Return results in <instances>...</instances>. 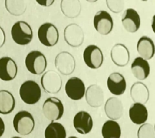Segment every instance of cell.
<instances>
[{
	"instance_id": "6da1fadb",
	"label": "cell",
	"mask_w": 155,
	"mask_h": 138,
	"mask_svg": "<svg viewBox=\"0 0 155 138\" xmlns=\"http://www.w3.org/2000/svg\"><path fill=\"white\" fill-rule=\"evenodd\" d=\"M12 40L19 45H27L33 39V31L25 21H18L13 24L11 30Z\"/></svg>"
},
{
	"instance_id": "7a4b0ae2",
	"label": "cell",
	"mask_w": 155,
	"mask_h": 138,
	"mask_svg": "<svg viewBox=\"0 0 155 138\" xmlns=\"http://www.w3.org/2000/svg\"><path fill=\"white\" fill-rule=\"evenodd\" d=\"M13 127L19 135L28 136L31 134L35 128L33 116L28 111H19L13 118Z\"/></svg>"
},
{
	"instance_id": "3957f363",
	"label": "cell",
	"mask_w": 155,
	"mask_h": 138,
	"mask_svg": "<svg viewBox=\"0 0 155 138\" xmlns=\"http://www.w3.org/2000/svg\"><path fill=\"white\" fill-rule=\"evenodd\" d=\"M25 66L29 72L35 75L44 74L47 68V59L40 51H31L25 58Z\"/></svg>"
},
{
	"instance_id": "277c9868",
	"label": "cell",
	"mask_w": 155,
	"mask_h": 138,
	"mask_svg": "<svg viewBox=\"0 0 155 138\" xmlns=\"http://www.w3.org/2000/svg\"><path fill=\"white\" fill-rule=\"evenodd\" d=\"M19 96L22 101L28 105L36 104L41 98V89L37 82L28 80L19 88Z\"/></svg>"
},
{
	"instance_id": "5b68a950",
	"label": "cell",
	"mask_w": 155,
	"mask_h": 138,
	"mask_svg": "<svg viewBox=\"0 0 155 138\" xmlns=\"http://www.w3.org/2000/svg\"><path fill=\"white\" fill-rule=\"evenodd\" d=\"M42 111L45 117L51 122L60 120L64 114L62 102L56 97H49L45 99L42 106Z\"/></svg>"
},
{
	"instance_id": "8992f818",
	"label": "cell",
	"mask_w": 155,
	"mask_h": 138,
	"mask_svg": "<svg viewBox=\"0 0 155 138\" xmlns=\"http://www.w3.org/2000/svg\"><path fill=\"white\" fill-rule=\"evenodd\" d=\"M37 36L40 42L45 47H53L59 41V31L52 23H45L39 27Z\"/></svg>"
},
{
	"instance_id": "52a82bcc",
	"label": "cell",
	"mask_w": 155,
	"mask_h": 138,
	"mask_svg": "<svg viewBox=\"0 0 155 138\" xmlns=\"http://www.w3.org/2000/svg\"><path fill=\"white\" fill-rule=\"evenodd\" d=\"M83 60L87 67L96 70L102 66L104 63V54L99 47L94 44L88 45L84 49Z\"/></svg>"
},
{
	"instance_id": "ba28073f",
	"label": "cell",
	"mask_w": 155,
	"mask_h": 138,
	"mask_svg": "<svg viewBox=\"0 0 155 138\" xmlns=\"http://www.w3.org/2000/svg\"><path fill=\"white\" fill-rule=\"evenodd\" d=\"M94 29L97 32L106 36L111 32L113 29V19L112 17L106 11H99L94 15L93 20Z\"/></svg>"
},
{
	"instance_id": "9c48e42d",
	"label": "cell",
	"mask_w": 155,
	"mask_h": 138,
	"mask_svg": "<svg viewBox=\"0 0 155 138\" xmlns=\"http://www.w3.org/2000/svg\"><path fill=\"white\" fill-rule=\"evenodd\" d=\"M41 83L44 90L49 94H57L62 86V80L58 73L53 70L47 71L42 75Z\"/></svg>"
},
{
	"instance_id": "30bf717a",
	"label": "cell",
	"mask_w": 155,
	"mask_h": 138,
	"mask_svg": "<svg viewBox=\"0 0 155 138\" xmlns=\"http://www.w3.org/2000/svg\"><path fill=\"white\" fill-rule=\"evenodd\" d=\"M66 95L70 99L78 101L82 99L86 93V87L83 81L79 77H73L68 80L65 86Z\"/></svg>"
},
{
	"instance_id": "8fae6325",
	"label": "cell",
	"mask_w": 155,
	"mask_h": 138,
	"mask_svg": "<svg viewBox=\"0 0 155 138\" xmlns=\"http://www.w3.org/2000/svg\"><path fill=\"white\" fill-rule=\"evenodd\" d=\"M75 59L68 52L58 53L55 58V67L63 75H70L75 70Z\"/></svg>"
},
{
	"instance_id": "7c38bea8",
	"label": "cell",
	"mask_w": 155,
	"mask_h": 138,
	"mask_svg": "<svg viewBox=\"0 0 155 138\" xmlns=\"http://www.w3.org/2000/svg\"><path fill=\"white\" fill-rule=\"evenodd\" d=\"M64 39L71 47H79L84 41V32L79 25L69 24L64 30Z\"/></svg>"
},
{
	"instance_id": "4fadbf2b",
	"label": "cell",
	"mask_w": 155,
	"mask_h": 138,
	"mask_svg": "<svg viewBox=\"0 0 155 138\" xmlns=\"http://www.w3.org/2000/svg\"><path fill=\"white\" fill-rule=\"evenodd\" d=\"M121 23L124 28L129 33H135L140 26V18L138 12L133 8L125 10L122 15Z\"/></svg>"
},
{
	"instance_id": "5bb4252c",
	"label": "cell",
	"mask_w": 155,
	"mask_h": 138,
	"mask_svg": "<svg viewBox=\"0 0 155 138\" xmlns=\"http://www.w3.org/2000/svg\"><path fill=\"white\" fill-rule=\"evenodd\" d=\"M73 123L75 130L82 135L88 134L93 128V120L87 111H78L74 117Z\"/></svg>"
},
{
	"instance_id": "9a60e30c",
	"label": "cell",
	"mask_w": 155,
	"mask_h": 138,
	"mask_svg": "<svg viewBox=\"0 0 155 138\" xmlns=\"http://www.w3.org/2000/svg\"><path fill=\"white\" fill-rule=\"evenodd\" d=\"M18 73V67L15 61L9 57L0 58V79L9 82L15 79Z\"/></svg>"
},
{
	"instance_id": "2e32d148",
	"label": "cell",
	"mask_w": 155,
	"mask_h": 138,
	"mask_svg": "<svg viewBox=\"0 0 155 138\" xmlns=\"http://www.w3.org/2000/svg\"><path fill=\"white\" fill-rule=\"evenodd\" d=\"M107 85L109 91L116 96L122 95L125 92L127 87L125 77H124L123 74L118 72L111 73L109 75L107 81Z\"/></svg>"
},
{
	"instance_id": "e0dca14e",
	"label": "cell",
	"mask_w": 155,
	"mask_h": 138,
	"mask_svg": "<svg viewBox=\"0 0 155 138\" xmlns=\"http://www.w3.org/2000/svg\"><path fill=\"white\" fill-rule=\"evenodd\" d=\"M111 58L112 62L119 67H124L130 61V53L123 44H116L111 48Z\"/></svg>"
},
{
	"instance_id": "ac0fdd59",
	"label": "cell",
	"mask_w": 155,
	"mask_h": 138,
	"mask_svg": "<svg viewBox=\"0 0 155 138\" xmlns=\"http://www.w3.org/2000/svg\"><path fill=\"white\" fill-rule=\"evenodd\" d=\"M104 111L106 116L111 120H117L121 118L124 113V106L120 99L116 97L109 98L104 105Z\"/></svg>"
},
{
	"instance_id": "d6986e66",
	"label": "cell",
	"mask_w": 155,
	"mask_h": 138,
	"mask_svg": "<svg viewBox=\"0 0 155 138\" xmlns=\"http://www.w3.org/2000/svg\"><path fill=\"white\" fill-rule=\"evenodd\" d=\"M137 50L140 58L148 61L155 55V44L153 40L148 36H141L137 41Z\"/></svg>"
},
{
	"instance_id": "ffe728a7",
	"label": "cell",
	"mask_w": 155,
	"mask_h": 138,
	"mask_svg": "<svg viewBox=\"0 0 155 138\" xmlns=\"http://www.w3.org/2000/svg\"><path fill=\"white\" fill-rule=\"evenodd\" d=\"M85 97L88 105L92 107H99L103 105L104 100V94L99 86L93 84L86 90Z\"/></svg>"
},
{
	"instance_id": "44dd1931",
	"label": "cell",
	"mask_w": 155,
	"mask_h": 138,
	"mask_svg": "<svg viewBox=\"0 0 155 138\" xmlns=\"http://www.w3.org/2000/svg\"><path fill=\"white\" fill-rule=\"evenodd\" d=\"M130 96L134 104L145 105L150 99V91L146 85L143 82H137L133 83L130 90Z\"/></svg>"
},
{
	"instance_id": "7402d4cb",
	"label": "cell",
	"mask_w": 155,
	"mask_h": 138,
	"mask_svg": "<svg viewBox=\"0 0 155 138\" xmlns=\"http://www.w3.org/2000/svg\"><path fill=\"white\" fill-rule=\"evenodd\" d=\"M131 70L133 76L138 80L143 81L149 77L150 74V66L148 61L137 57L131 65Z\"/></svg>"
},
{
	"instance_id": "603a6c76",
	"label": "cell",
	"mask_w": 155,
	"mask_h": 138,
	"mask_svg": "<svg viewBox=\"0 0 155 138\" xmlns=\"http://www.w3.org/2000/svg\"><path fill=\"white\" fill-rule=\"evenodd\" d=\"M131 121L137 125H141L148 120V110L141 104H133L128 111Z\"/></svg>"
},
{
	"instance_id": "cb8c5ba5",
	"label": "cell",
	"mask_w": 155,
	"mask_h": 138,
	"mask_svg": "<svg viewBox=\"0 0 155 138\" xmlns=\"http://www.w3.org/2000/svg\"><path fill=\"white\" fill-rule=\"evenodd\" d=\"M15 100L13 94L8 90H0V114L8 115L14 111Z\"/></svg>"
},
{
	"instance_id": "d4e9b609",
	"label": "cell",
	"mask_w": 155,
	"mask_h": 138,
	"mask_svg": "<svg viewBox=\"0 0 155 138\" xmlns=\"http://www.w3.org/2000/svg\"><path fill=\"white\" fill-rule=\"evenodd\" d=\"M61 10L68 18H75L80 14L81 3L77 0H62L61 2Z\"/></svg>"
},
{
	"instance_id": "484cf974",
	"label": "cell",
	"mask_w": 155,
	"mask_h": 138,
	"mask_svg": "<svg viewBox=\"0 0 155 138\" xmlns=\"http://www.w3.org/2000/svg\"><path fill=\"white\" fill-rule=\"evenodd\" d=\"M101 133L104 138H120V126L115 120H107L102 126Z\"/></svg>"
},
{
	"instance_id": "4316f807",
	"label": "cell",
	"mask_w": 155,
	"mask_h": 138,
	"mask_svg": "<svg viewBox=\"0 0 155 138\" xmlns=\"http://www.w3.org/2000/svg\"><path fill=\"white\" fill-rule=\"evenodd\" d=\"M45 138H66V130L61 123L51 122L45 130Z\"/></svg>"
},
{
	"instance_id": "83f0119b",
	"label": "cell",
	"mask_w": 155,
	"mask_h": 138,
	"mask_svg": "<svg viewBox=\"0 0 155 138\" xmlns=\"http://www.w3.org/2000/svg\"><path fill=\"white\" fill-rule=\"evenodd\" d=\"M5 6L10 14L15 16L24 14L27 8L25 2L22 0H6Z\"/></svg>"
},
{
	"instance_id": "f1b7e54d",
	"label": "cell",
	"mask_w": 155,
	"mask_h": 138,
	"mask_svg": "<svg viewBox=\"0 0 155 138\" xmlns=\"http://www.w3.org/2000/svg\"><path fill=\"white\" fill-rule=\"evenodd\" d=\"M137 138H155L154 128L151 123H143L138 128Z\"/></svg>"
},
{
	"instance_id": "f546056e",
	"label": "cell",
	"mask_w": 155,
	"mask_h": 138,
	"mask_svg": "<svg viewBox=\"0 0 155 138\" xmlns=\"http://www.w3.org/2000/svg\"><path fill=\"white\" fill-rule=\"evenodd\" d=\"M106 3L110 11L116 14L122 12L124 7V2L121 0H107L106 1Z\"/></svg>"
},
{
	"instance_id": "4dcf8cb0",
	"label": "cell",
	"mask_w": 155,
	"mask_h": 138,
	"mask_svg": "<svg viewBox=\"0 0 155 138\" xmlns=\"http://www.w3.org/2000/svg\"><path fill=\"white\" fill-rule=\"evenodd\" d=\"M36 2L38 4L43 6V7H50L51 5L54 3V0H46V1H39V0H36Z\"/></svg>"
},
{
	"instance_id": "1f68e13d",
	"label": "cell",
	"mask_w": 155,
	"mask_h": 138,
	"mask_svg": "<svg viewBox=\"0 0 155 138\" xmlns=\"http://www.w3.org/2000/svg\"><path fill=\"white\" fill-rule=\"evenodd\" d=\"M5 41H6V36H5V32L3 31V29L0 27V48L2 47L5 44Z\"/></svg>"
},
{
	"instance_id": "d6a6232c",
	"label": "cell",
	"mask_w": 155,
	"mask_h": 138,
	"mask_svg": "<svg viewBox=\"0 0 155 138\" xmlns=\"http://www.w3.org/2000/svg\"><path fill=\"white\" fill-rule=\"evenodd\" d=\"M5 132V123L4 121L1 117H0V137L3 135Z\"/></svg>"
},
{
	"instance_id": "836d02e7",
	"label": "cell",
	"mask_w": 155,
	"mask_h": 138,
	"mask_svg": "<svg viewBox=\"0 0 155 138\" xmlns=\"http://www.w3.org/2000/svg\"><path fill=\"white\" fill-rule=\"evenodd\" d=\"M151 28H152L153 31L155 33V15L152 18V23H151Z\"/></svg>"
},
{
	"instance_id": "e575fe53",
	"label": "cell",
	"mask_w": 155,
	"mask_h": 138,
	"mask_svg": "<svg viewBox=\"0 0 155 138\" xmlns=\"http://www.w3.org/2000/svg\"><path fill=\"white\" fill-rule=\"evenodd\" d=\"M69 138H78V137H76V136H70Z\"/></svg>"
},
{
	"instance_id": "d590c367",
	"label": "cell",
	"mask_w": 155,
	"mask_h": 138,
	"mask_svg": "<svg viewBox=\"0 0 155 138\" xmlns=\"http://www.w3.org/2000/svg\"><path fill=\"white\" fill-rule=\"evenodd\" d=\"M12 138H21V137H19V136H14V137H12Z\"/></svg>"
},
{
	"instance_id": "8d00e7d4",
	"label": "cell",
	"mask_w": 155,
	"mask_h": 138,
	"mask_svg": "<svg viewBox=\"0 0 155 138\" xmlns=\"http://www.w3.org/2000/svg\"><path fill=\"white\" fill-rule=\"evenodd\" d=\"M153 128H154V132H155V125L153 126Z\"/></svg>"
}]
</instances>
